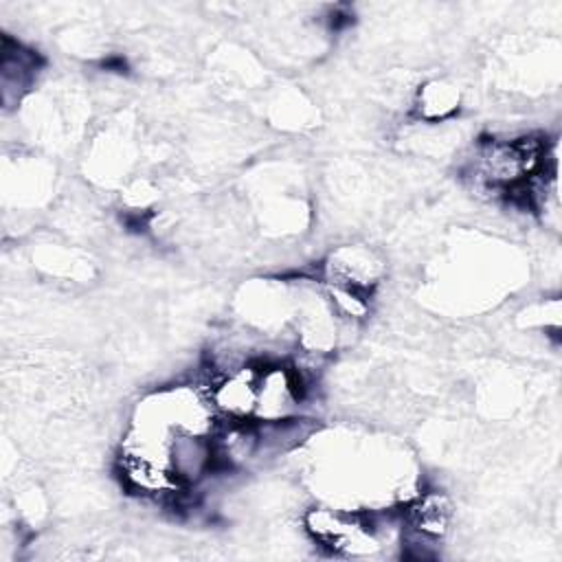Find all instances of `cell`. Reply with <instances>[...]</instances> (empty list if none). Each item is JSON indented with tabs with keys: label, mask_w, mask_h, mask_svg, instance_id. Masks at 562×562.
I'll use <instances>...</instances> for the list:
<instances>
[{
	"label": "cell",
	"mask_w": 562,
	"mask_h": 562,
	"mask_svg": "<svg viewBox=\"0 0 562 562\" xmlns=\"http://www.w3.org/2000/svg\"><path fill=\"white\" fill-rule=\"evenodd\" d=\"M259 362L215 375L206 382L213 411L220 422H252L257 408Z\"/></svg>",
	"instance_id": "5"
},
{
	"label": "cell",
	"mask_w": 562,
	"mask_h": 562,
	"mask_svg": "<svg viewBox=\"0 0 562 562\" xmlns=\"http://www.w3.org/2000/svg\"><path fill=\"white\" fill-rule=\"evenodd\" d=\"M35 261L48 274L66 281H83V279H90L92 274V263L88 261V257L72 246L44 244V248L37 250Z\"/></svg>",
	"instance_id": "8"
},
{
	"label": "cell",
	"mask_w": 562,
	"mask_h": 562,
	"mask_svg": "<svg viewBox=\"0 0 562 562\" xmlns=\"http://www.w3.org/2000/svg\"><path fill=\"white\" fill-rule=\"evenodd\" d=\"M268 119L283 130H305L314 123V108L301 92L281 90L268 103Z\"/></svg>",
	"instance_id": "9"
},
{
	"label": "cell",
	"mask_w": 562,
	"mask_h": 562,
	"mask_svg": "<svg viewBox=\"0 0 562 562\" xmlns=\"http://www.w3.org/2000/svg\"><path fill=\"white\" fill-rule=\"evenodd\" d=\"M386 277L384 257L369 244H340L318 263L316 279L325 285H340L364 294H375Z\"/></svg>",
	"instance_id": "2"
},
{
	"label": "cell",
	"mask_w": 562,
	"mask_h": 562,
	"mask_svg": "<svg viewBox=\"0 0 562 562\" xmlns=\"http://www.w3.org/2000/svg\"><path fill=\"white\" fill-rule=\"evenodd\" d=\"M140 156V147L121 121L108 123L99 136L92 138L86 154V173L92 182L103 187H123L132 178V167Z\"/></svg>",
	"instance_id": "3"
},
{
	"label": "cell",
	"mask_w": 562,
	"mask_h": 562,
	"mask_svg": "<svg viewBox=\"0 0 562 562\" xmlns=\"http://www.w3.org/2000/svg\"><path fill=\"white\" fill-rule=\"evenodd\" d=\"M44 61L31 46L2 35L0 48V99L4 112H13L35 92Z\"/></svg>",
	"instance_id": "4"
},
{
	"label": "cell",
	"mask_w": 562,
	"mask_h": 562,
	"mask_svg": "<svg viewBox=\"0 0 562 562\" xmlns=\"http://www.w3.org/2000/svg\"><path fill=\"white\" fill-rule=\"evenodd\" d=\"M408 103L417 123H450L463 105V90L448 77H430L413 88Z\"/></svg>",
	"instance_id": "7"
},
{
	"label": "cell",
	"mask_w": 562,
	"mask_h": 562,
	"mask_svg": "<svg viewBox=\"0 0 562 562\" xmlns=\"http://www.w3.org/2000/svg\"><path fill=\"white\" fill-rule=\"evenodd\" d=\"M400 516L406 529L443 542L454 520V505L448 492L422 483V487L400 505Z\"/></svg>",
	"instance_id": "6"
},
{
	"label": "cell",
	"mask_w": 562,
	"mask_h": 562,
	"mask_svg": "<svg viewBox=\"0 0 562 562\" xmlns=\"http://www.w3.org/2000/svg\"><path fill=\"white\" fill-rule=\"evenodd\" d=\"M310 384L290 360H263L257 375L255 419L261 424L285 422L305 415Z\"/></svg>",
	"instance_id": "1"
}]
</instances>
